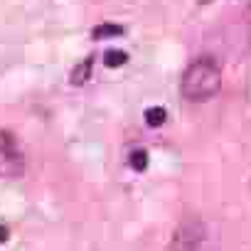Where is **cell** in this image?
Instances as JSON below:
<instances>
[{"mask_svg":"<svg viewBox=\"0 0 251 251\" xmlns=\"http://www.w3.org/2000/svg\"><path fill=\"white\" fill-rule=\"evenodd\" d=\"M202 236H204V226L197 219H190L182 226H177V231L173 234L170 251H195L200 246Z\"/></svg>","mask_w":251,"mask_h":251,"instance_id":"3","label":"cell"},{"mask_svg":"<svg viewBox=\"0 0 251 251\" xmlns=\"http://www.w3.org/2000/svg\"><path fill=\"white\" fill-rule=\"evenodd\" d=\"M8 236H10L8 226H5V224H0V244H5V241H8Z\"/></svg>","mask_w":251,"mask_h":251,"instance_id":"9","label":"cell"},{"mask_svg":"<svg viewBox=\"0 0 251 251\" xmlns=\"http://www.w3.org/2000/svg\"><path fill=\"white\" fill-rule=\"evenodd\" d=\"M200 3H202V5H204V3H209V0H200Z\"/></svg>","mask_w":251,"mask_h":251,"instance_id":"10","label":"cell"},{"mask_svg":"<svg viewBox=\"0 0 251 251\" xmlns=\"http://www.w3.org/2000/svg\"><path fill=\"white\" fill-rule=\"evenodd\" d=\"M91 69H94V59H91V57L81 59V62L72 69V74H69V84H72V86H84V84L91 79Z\"/></svg>","mask_w":251,"mask_h":251,"instance_id":"4","label":"cell"},{"mask_svg":"<svg viewBox=\"0 0 251 251\" xmlns=\"http://www.w3.org/2000/svg\"><path fill=\"white\" fill-rule=\"evenodd\" d=\"M128 163H131V168L136 173H146V168H148V153L146 151H133L131 158H128Z\"/></svg>","mask_w":251,"mask_h":251,"instance_id":"8","label":"cell"},{"mask_svg":"<svg viewBox=\"0 0 251 251\" xmlns=\"http://www.w3.org/2000/svg\"><path fill=\"white\" fill-rule=\"evenodd\" d=\"M165 118H168V111H165L163 106H153V108H148V111H146V121H148V126H153V128L163 126V123H165Z\"/></svg>","mask_w":251,"mask_h":251,"instance_id":"7","label":"cell"},{"mask_svg":"<svg viewBox=\"0 0 251 251\" xmlns=\"http://www.w3.org/2000/svg\"><path fill=\"white\" fill-rule=\"evenodd\" d=\"M222 89V72L212 57H200L190 62L180 79V91L187 101H209Z\"/></svg>","mask_w":251,"mask_h":251,"instance_id":"1","label":"cell"},{"mask_svg":"<svg viewBox=\"0 0 251 251\" xmlns=\"http://www.w3.org/2000/svg\"><path fill=\"white\" fill-rule=\"evenodd\" d=\"M25 173V155L13 131L0 128V177L15 180Z\"/></svg>","mask_w":251,"mask_h":251,"instance_id":"2","label":"cell"},{"mask_svg":"<svg viewBox=\"0 0 251 251\" xmlns=\"http://www.w3.org/2000/svg\"><path fill=\"white\" fill-rule=\"evenodd\" d=\"M126 62H128V54L121 52V50H108V52L103 54V64H106V67H111V69L123 67Z\"/></svg>","mask_w":251,"mask_h":251,"instance_id":"6","label":"cell"},{"mask_svg":"<svg viewBox=\"0 0 251 251\" xmlns=\"http://www.w3.org/2000/svg\"><path fill=\"white\" fill-rule=\"evenodd\" d=\"M91 35H94L96 40H103V37H121V35H123V27H121V25L103 23V25H96Z\"/></svg>","mask_w":251,"mask_h":251,"instance_id":"5","label":"cell"}]
</instances>
